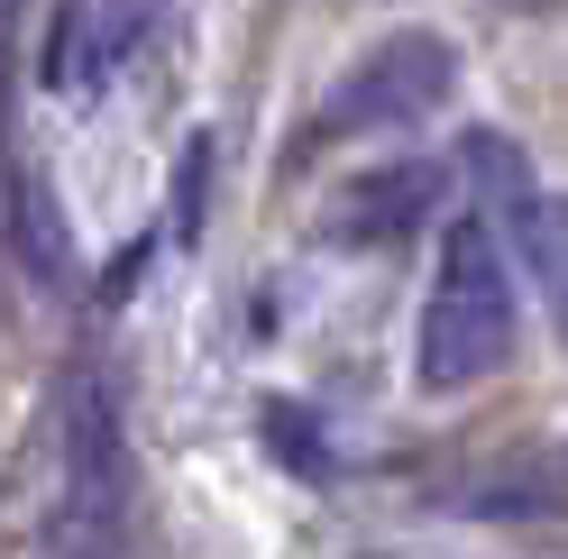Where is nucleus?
<instances>
[{"label": "nucleus", "instance_id": "6", "mask_svg": "<svg viewBox=\"0 0 568 559\" xmlns=\"http://www.w3.org/2000/svg\"><path fill=\"white\" fill-rule=\"evenodd\" d=\"M10 38H19V0H0V83H10Z\"/></svg>", "mask_w": 568, "mask_h": 559}, {"label": "nucleus", "instance_id": "5", "mask_svg": "<svg viewBox=\"0 0 568 559\" xmlns=\"http://www.w3.org/2000/svg\"><path fill=\"white\" fill-rule=\"evenodd\" d=\"M514 238H523V266L541 275V294L568 331V193H523L514 202Z\"/></svg>", "mask_w": 568, "mask_h": 559}, {"label": "nucleus", "instance_id": "3", "mask_svg": "<svg viewBox=\"0 0 568 559\" xmlns=\"http://www.w3.org/2000/svg\"><path fill=\"white\" fill-rule=\"evenodd\" d=\"M449 83H458V55H449V38H432V28H404V38L367 47V55L339 74V92L322 101V138L413 129V120H432L440 101H449Z\"/></svg>", "mask_w": 568, "mask_h": 559}, {"label": "nucleus", "instance_id": "2", "mask_svg": "<svg viewBox=\"0 0 568 559\" xmlns=\"http://www.w3.org/2000/svg\"><path fill=\"white\" fill-rule=\"evenodd\" d=\"M514 358V275H505V238L486 221H449L432 294H422V331H413V376L432 395L486 386Z\"/></svg>", "mask_w": 568, "mask_h": 559}, {"label": "nucleus", "instance_id": "1", "mask_svg": "<svg viewBox=\"0 0 568 559\" xmlns=\"http://www.w3.org/2000/svg\"><path fill=\"white\" fill-rule=\"evenodd\" d=\"M38 496H28V532L47 559H101L120 541V496H129V459H120V413L101 395V376H64L47 423H38Z\"/></svg>", "mask_w": 568, "mask_h": 559}, {"label": "nucleus", "instance_id": "4", "mask_svg": "<svg viewBox=\"0 0 568 559\" xmlns=\"http://www.w3.org/2000/svg\"><path fill=\"white\" fill-rule=\"evenodd\" d=\"M440 202V174L432 165H385V174H358V184L339 193V212H331V238H404L422 212Z\"/></svg>", "mask_w": 568, "mask_h": 559}]
</instances>
